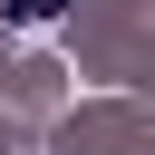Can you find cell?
Segmentation results:
<instances>
[{
  "label": "cell",
  "mask_w": 155,
  "mask_h": 155,
  "mask_svg": "<svg viewBox=\"0 0 155 155\" xmlns=\"http://www.w3.org/2000/svg\"><path fill=\"white\" fill-rule=\"evenodd\" d=\"M10 10H19V19H48V10H58V0H10Z\"/></svg>",
  "instance_id": "cell-1"
}]
</instances>
